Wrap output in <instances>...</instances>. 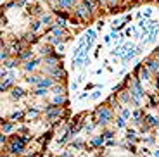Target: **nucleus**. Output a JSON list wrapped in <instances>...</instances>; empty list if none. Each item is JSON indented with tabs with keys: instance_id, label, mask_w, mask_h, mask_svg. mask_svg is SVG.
Segmentation results:
<instances>
[{
	"instance_id": "f257e3e1",
	"label": "nucleus",
	"mask_w": 159,
	"mask_h": 157,
	"mask_svg": "<svg viewBox=\"0 0 159 157\" xmlns=\"http://www.w3.org/2000/svg\"><path fill=\"white\" fill-rule=\"evenodd\" d=\"M95 116H97V121L100 124H104V123H107L109 119H111V111L109 109H105V107H100V109H97V112H95Z\"/></svg>"
},
{
	"instance_id": "f03ea898",
	"label": "nucleus",
	"mask_w": 159,
	"mask_h": 157,
	"mask_svg": "<svg viewBox=\"0 0 159 157\" xmlns=\"http://www.w3.org/2000/svg\"><path fill=\"white\" fill-rule=\"evenodd\" d=\"M26 140H28L26 137L14 140L12 145H10V152H12V154H21V152H23V147H24V143H26Z\"/></svg>"
},
{
	"instance_id": "7ed1b4c3",
	"label": "nucleus",
	"mask_w": 159,
	"mask_h": 157,
	"mask_svg": "<svg viewBox=\"0 0 159 157\" xmlns=\"http://www.w3.org/2000/svg\"><path fill=\"white\" fill-rule=\"evenodd\" d=\"M144 95V91H142V88H140V83H135V86H133V90H131V97H133V102L135 104H138V100H140V97Z\"/></svg>"
},
{
	"instance_id": "20e7f679",
	"label": "nucleus",
	"mask_w": 159,
	"mask_h": 157,
	"mask_svg": "<svg viewBox=\"0 0 159 157\" xmlns=\"http://www.w3.org/2000/svg\"><path fill=\"white\" fill-rule=\"evenodd\" d=\"M93 40H95V33H93L92 29H88L87 35H85V41H87V48H90L93 43Z\"/></svg>"
},
{
	"instance_id": "39448f33",
	"label": "nucleus",
	"mask_w": 159,
	"mask_h": 157,
	"mask_svg": "<svg viewBox=\"0 0 159 157\" xmlns=\"http://www.w3.org/2000/svg\"><path fill=\"white\" fill-rule=\"evenodd\" d=\"M138 52H140V48H133V50H130L128 54H125V55H123V61H130V59H131V57H135V55H137Z\"/></svg>"
},
{
	"instance_id": "423d86ee",
	"label": "nucleus",
	"mask_w": 159,
	"mask_h": 157,
	"mask_svg": "<svg viewBox=\"0 0 159 157\" xmlns=\"http://www.w3.org/2000/svg\"><path fill=\"white\" fill-rule=\"evenodd\" d=\"M47 114L50 117H54V116H59V107H55V105H50V107L47 109Z\"/></svg>"
},
{
	"instance_id": "0eeeda50",
	"label": "nucleus",
	"mask_w": 159,
	"mask_h": 157,
	"mask_svg": "<svg viewBox=\"0 0 159 157\" xmlns=\"http://www.w3.org/2000/svg\"><path fill=\"white\" fill-rule=\"evenodd\" d=\"M12 79H14V76L10 74V78H9V79H5V81L2 83V86H0V90H2V91H4V90H7V88L10 86V83H12Z\"/></svg>"
},
{
	"instance_id": "6e6552de",
	"label": "nucleus",
	"mask_w": 159,
	"mask_h": 157,
	"mask_svg": "<svg viewBox=\"0 0 159 157\" xmlns=\"http://www.w3.org/2000/svg\"><path fill=\"white\" fill-rule=\"evenodd\" d=\"M156 124H159V119H156L152 116H147V126H156Z\"/></svg>"
},
{
	"instance_id": "1a4fd4ad",
	"label": "nucleus",
	"mask_w": 159,
	"mask_h": 157,
	"mask_svg": "<svg viewBox=\"0 0 159 157\" xmlns=\"http://www.w3.org/2000/svg\"><path fill=\"white\" fill-rule=\"evenodd\" d=\"M52 85V79H42V81H38V86L40 88H47Z\"/></svg>"
},
{
	"instance_id": "9d476101",
	"label": "nucleus",
	"mask_w": 159,
	"mask_h": 157,
	"mask_svg": "<svg viewBox=\"0 0 159 157\" xmlns=\"http://www.w3.org/2000/svg\"><path fill=\"white\" fill-rule=\"evenodd\" d=\"M36 64H38V61L35 59V61H31V62H28V64H26L24 69H26V71H31V69H35V66H36Z\"/></svg>"
},
{
	"instance_id": "9b49d317",
	"label": "nucleus",
	"mask_w": 159,
	"mask_h": 157,
	"mask_svg": "<svg viewBox=\"0 0 159 157\" xmlns=\"http://www.w3.org/2000/svg\"><path fill=\"white\" fill-rule=\"evenodd\" d=\"M149 69L157 71V69H159V62H157V61H149Z\"/></svg>"
},
{
	"instance_id": "f8f14e48",
	"label": "nucleus",
	"mask_w": 159,
	"mask_h": 157,
	"mask_svg": "<svg viewBox=\"0 0 159 157\" xmlns=\"http://www.w3.org/2000/svg\"><path fill=\"white\" fill-rule=\"evenodd\" d=\"M21 95H23V90H21V88H14V90H12V97H14V99H19Z\"/></svg>"
},
{
	"instance_id": "ddd939ff",
	"label": "nucleus",
	"mask_w": 159,
	"mask_h": 157,
	"mask_svg": "<svg viewBox=\"0 0 159 157\" xmlns=\"http://www.w3.org/2000/svg\"><path fill=\"white\" fill-rule=\"evenodd\" d=\"M102 142H104V138H102V137H97V138H93L92 145H93V147H99V145H102Z\"/></svg>"
},
{
	"instance_id": "4468645a",
	"label": "nucleus",
	"mask_w": 159,
	"mask_h": 157,
	"mask_svg": "<svg viewBox=\"0 0 159 157\" xmlns=\"http://www.w3.org/2000/svg\"><path fill=\"white\" fill-rule=\"evenodd\" d=\"M73 4V0H59V5L61 7H69Z\"/></svg>"
},
{
	"instance_id": "2eb2a0df",
	"label": "nucleus",
	"mask_w": 159,
	"mask_h": 157,
	"mask_svg": "<svg viewBox=\"0 0 159 157\" xmlns=\"http://www.w3.org/2000/svg\"><path fill=\"white\" fill-rule=\"evenodd\" d=\"M10 129H12V124H10V123L2 124V131H5V133H7V131H10Z\"/></svg>"
},
{
	"instance_id": "dca6fc26",
	"label": "nucleus",
	"mask_w": 159,
	"mask_h": 157,
	"mask_svg": "<svg viewBox=\"0 0 159 157\" xmlns=\"http://www.w3.org/2000/svg\"><path fill=\"white\" fill-rule=\"evenodd\" d=\"M29 54H31L29 50H24V52H23V54L19 55V57H21V59H26V57H29Z\"/></svg>"
},
{
	"instance_id": "f3484780",
	"label": "nucleus",
	"mask_w": 159,
	"mask_h": 157,
	"mask_svg": "<svg viewBox=\"0 0 159 157\" xmlns=\"http://www.w3.org/2000/svg\"><path fill=\"white\" fill-rule=\"evenodd\" d=\"M54 102H55V104H62V102H64V99H62L61 95H57V97L54 99Z\"/></svg>"
},
{
	"instance_id": "a211bd4d",
	"label": "nucleus",
	"mask_w": 159,
	"mask_h": 157,
	"mask_svg": "<svg viewBox=\"0 0 159 157\" xmlns=\"http://www.w3.org/2000/svg\"><path fill=\"white\" fill-rule=\"evenodd\" d=\"M147 76H149V73H147L145 69H142V71H140V78H144V79H145Z\"/></svg>"
},
{
	"instance_id": "6ab92c4d",
	"label": "nucleus",
	"mask_w": 159,
	"mask_h": 157,
	"mask_svg": "<svg viewBox=\"0 0 159 157\" xmlns=\"http://www.w3.org/2000/svg\"><path fill=\"white\" fill-rule=\"evenodd\" d=\"M118 126H119V128H123V126H125V117H121V119H118Z\"/></svg>"
},
{
	"instance_id": "aec40b11",
	"label": "nucleus",
	"mask_w": 159,
	"mask_h": 157,
	"mask_svg": "<svg viewBox=\"0 0 159 157\" xmlns=\"http://www.w3.org/2000/svg\"><path fill=\"white\" fill-rule=\"evenodd\" d=\"M28 83H38V78H35V76H31V78H28L26 79Z\"/></svg>"
},
{
	"instance_id": "412c9836",
	"label": "nucleus",
	"mask_w": 159,
	"mask_h": 157,
	"mask_svg": "<svg viewBox=\"0 0 159 157\" xmlns=\"http://www.w3.org/2000/svg\"><path fill=\"white\" fill-rule=\"evenodd\" d=\"M50 43H54V45H57V43H59V38H55V36H50Z\"/></svg>"
},
{
	"instance_id": "4be33fe9",
	"label": "nucleus",
	"mask_w": 159,
	"mask_h": 157,
	"mask_svg": "<svg viewBox=\"0 0 159 157\" xmlns=\"http://www.w3.org/2000/svg\"><path fill=\"white\" fill-rule=\"evenodd\" d=\"M42 54H50V47H45V48H42Z\"/></svg>"
},
{
	"instance_id": "5701e85b",
	"label": "nucleus",
	"mask_w": 159,
	"mask_h": 157,
	"mask_svg": "<svg viewBox=\"0 0 159 157\" xmlns=\"http://www.w3.org/2000/svg\"><path fill=\"white\" fill-rule=\"evenodd\" d=\"M42 23H50V17H49V16H43L42 17Z\"/></svg>"
},
{
	"instance_id": "b1692460",
	"label": "nucleus",
	"mask_w": 159,
	"mask_h": 157,
	"mask_svg": "<svg viewBox=\"0 0 159 157\" xmlns=\"http://www.w3.org/2000/svg\"><path fill=\"white\" fill-rule=\"evenodd\" d=\"M21 116H23L21 112H14V114H12V119H16V117H21Z\"/></svg>"
},
{
	"instance_id": "393cba45",
	"label": "nucleus",
	"mask_w": 159,
	"mask_h": 157,
	"mask_svg": "<svg viewBox=\"0 0 159 157\" xmlns=\"http://www.w3.org/2000/svg\"><path fill=\"white\" fill-rule=\"evenodd\" d=\"M35 93H36V95H43V93H45V90H42V88H40V90H36Z\"/></svg>"
},
{
	"instance_id": "a878e982",
	"label": "nucleus",
	"mask_w": 159,
	"mask_h": 157,
	"mask_svg": "<svg viewBox=\"0 0 159 157\" xmlns=\"http://www.w3.org/2000/svg\"><path fill=\"white\" fill-rule=\"evenodd\" d=\"M38 28H40V23H35V24H33V31H36Z\"/></svg>"
},
{
	"instance_id": "bb28decb",
	"label": "nucleus",
	"mask_w": 159,
	"mask_h": 157,
	"mask_svg": "<svg viewBox=\"0 0 159 157\" xmlns=\"http://www.w3.org/2000/svg\"><path fill=\"white\" fill-rule=\"evenodd\" d=\"M5 57H7V52H5V50H4V48H2V61H4V59H5Z\"/></svg>"
},
{
	"instance_id": "cd10ccee",
	"label": "nucleus",
	"mask_w": 159,
	"mask_h": 157,
	"mask_svg": "<svg viewBox=\"0 0 159 157\" xmlns=\"http://www.w3.org/2000/svg\"><path fill=\"white\" fill-rule=\"evenodd\" d=\"M128 116H130V112H128V111L125 109V111H123V117H128Z\"/></svg>"
},
{
	"instance_id": "c85d7f7f",
	"label": "nucleus",
	"mask_w": 159,
	"mask_h": 157,
	"mask_svg": "<svg viewBox=\"0 0 159 157\" xmlns=\"http://www.w3.org/2000/svg\"><path fill=\"white\" fill-rule=\"evenodd\" d=\"M104 137H105V138H111V137H113V133H109V131H105V133H104Z\"/></svg>"
},
{
	"instance_id": "c756f323",
	"label": "nucleus",
	"mask_w": 159,
	"mask_h": 157,
	"mask_svg": "<svg viewBox=\"0 0 159 157\" xmlns=\"http://www.w3.org/2000/svg\"><path fill=\"white\" fill-rule=\"evenodd\" d=\"M62 157H69V154H64V155H62Z\"/></svg>"
},
{
	"instance_id": "7c9ffc66",
	"label": "nucleus",
	"mask_w": 159,
	"mask_h": 157,
	"mask_svg": "<svg viewBox=\"0 0 159 157\" xmlns=\"http://www.w3.org/2000/svg\"><path fill=\"white\" fill-rule=\"evenodd\" d=\"M156 157H159V150H157V152H156Z\"/></svg>"
}]
</instances>
